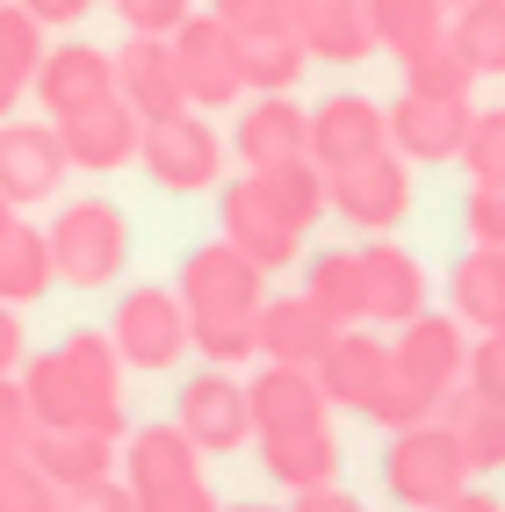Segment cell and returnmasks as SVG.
Instances as JSON below:
<instances>
[{"label": "cell", "mask_w": 505, "mask_h": 512, "mask_svg": "<svg viewBox=\"0 0 505 512\" xmlns=\"http://www.w3.org/2000/svg\"><path fill=\"white\" fill-rule=\"evenodd\" d=\"M448 44L469 58L477 80H505V0H462V8H448Z\"/></svg>", "instance_id": "1f68e13d"}, {"label": "cell", "mask_w": 505, "mask_h": 512, "mask_svg": "<svg viewBox=\"0 0 505 512\" xmlns=\"http://www.w3.org/2000/svg\"><path fill=\"white\" fill-rule=\"evenodd\" d=\"M469 390H484L491 404H505V332H477L469 339V368H462Z\"/></svg>", "instance_id": "7bdbcfd3"}, {"label": "cell", "mask_w": 505, "mask_h": 512, "mask_svg": "<svg viewBox=\"0 0 505 512\" xmlns=\"http://www.w3.org/2000/svg\"><path fill=\"white\" fill-rule=\"evenodd\" d=\"M37 412H29V390H22V375H8V383H0V462L8 455H29L37 448Z\"/></svg>", "instance_id": "b9f144b4"}, {"label": "cell", "mask_w": 505, "mask_h": 512, "mask_svg": "<svg viewBox=\"0 0 505 512\" xmlns=\"http://www.w3.org/2000/svg\"><path fill=\"white\" fill-rule=\"evenodd\" d=\"M303 296L340 325H368L361 318V253H318L303 267Z\"/></svg>", "instance_id": "e575fe53"}, {"label": "cell", "mask_w": 505, "mask_h": 512, "mask_svg": "<svg viewBox=\"0 0 505 512\" xmlns=\"http://www.w3.org/2000/svg\"><path fill=\"white\" fill-rule=\"evenodd\" d=\"M441 419L455 440H462V455H469V469L477 476H491V469H505V404H491L484 390H469V383H455L448 397H441Z\"/></svg>", "instance_id": "484cf974"}, {"label": "cell", "mask_w": 505, "mask_h": 512, "mask_svg": "<svg viewBox=\"0 0 505 512\" xmlns=\"http://www.w3.org/2000/svg\"><path fill=\"white\" fill-rule=\"evenodd\" d=\"M123 15V29H145V37H174V29L195 15V0H109Z\"/></svg>", "instance_id": "f6af8a7d"}, {"label": "cell", "mask_w": 505, "mask_h": 512, "mask_svg": "<svg viewBox=\"0 0 505 512\" xmlns=\"http://www.w3.org/2000/svg\"><path fill=\"white\" fill-rule=\"evenodd\" d=\"M29 94H37V109L51 123L80 116V109H94V101L116 94V51H101V44H51L44 65H37V80H29Z\"/></svg>", "instance_id": "4fadbf2b"}, {"label": "cell", "mask_w": 505, "mask_h": 512, "mask_svg": "<svg viewBox=\"0 0 505 512\" xmlns=\"http://www.w3.org/2000/svg\"><path fill=\"white\" fill-rule=\"evenodd\" d=\"M462 166H469V181H484V188H505V109H477V116H469Z\"/></svg>", "instance_id": "f35d334b"}, {"label": "cell", "mask_w": 505, "mask_h": 512, "mask_svg": "<svg viewBox=\"0 0 505 512\" xmlns=\"http://www.w3.org/2000/svg\"><path fill=\"white\" fill-rule=\"evenodd\" d=\"M260 188L275 195V210H282L296 231H311V224L332 210V202H325V166H318L311 152H303V159H282V166H267Z\"/></svg>", "instance_id": "836d02e7"}, {"label": "cell", "mask_w": 505, "mask_h": 512, "mask_svg": "<svg viewBox=\"0 0 505 512\" xmlns=\"http://www.w3.org/2000/svg\"><path fill=\"white\" fill-rule=\"evenodd\" d=\"M246 397H253V440H275V433H311V426H325V390H318V375L311 368H296V361H267L253 383H246Z\"/></svg>", "instance_id": "e0dca14e"}, {"label": "cell", "mask_w": 505, "mask_h": 512, "mask_svg": "<svg viewBox=\"0 0 505 512\" xmlns=\"http://www.w3.org/2000/svg\"><path fill=\"white\" fill-rule=\"evenodd\" d=\"M0 512H58V484L29 455H8L0 462Z\"/></svg>", "instance_id": "ab89813d"}, {"label": "cell", "mask_w": 505, "mask_h": 512, "mask_svg": "<svg viewBox=\"0 0 505 512\" xmlns=\"http://www.w3.org/2000/svg\"><path fill=\"white\" fill-rule=\"evenodd\" d=\"M462 224H469V246H505V188H484V181H469Z\"/></svg>", "instance_id": "ee69618b"}, {"label": "cell", "mask_w": 505, "mask_h": 512, "mask_svg": "<svg viewBox=\"0 0 505 512\" xmlns=\"http://www.w3.org/2000/svg\"><path fill=\"white\" fill-rule=\"evenodd\" d=\"M397 65H404V87H412V94H455V101L477 94V73H469V58L448 37L426 44V51H412V58H397Z\"/></svg>", "instance_id": "d590c367"}, {"label": "cell", "mask_w": 505, "mask_h": 512, "mask_svg": "<svg viewBox=\"0 0 505 512\" xmlns=\"http://www.w3.org/2000/svg\"><path fill=\"white\" fill-rule=\"evenodd\" d=\"M44 22L22 8V0H0V116H15L22 109V94L29 80H37V65H44Z\"/></svg>", "instance_id": "f1b7e54d"}, {"label": "cell", "mask_w": 505, "mask_h": 512, "mask_svg": "<svg viewBox=\"0 0 505 512\" xmlns=\"http://www.w3.org/2000/svg\"><path fill=\"white\" fill-rule=\"evenodd\" d=\"M44 238H51V267H58L65 289H109L123 275V260H130V224H123L116 202H101V195L65 202L44 224Z\"/></svg>", "instance_id": "3957f363"}, {"label": "cell", "mask_w": 505, "mask_h": 512, "mask_svg": "<svg viewBox=\"0 0 505 512\" xmlns=\"http://www.w3.org/2000/svg\"><path fill=\"white\" fill-rule=\"evenodd\" d=\"M22 361H29L22 318H15V303H0V383H8V375H22Z\"/></svg>", "instance_id": "c3c4849f"}, {"label": "cell", "mask_w": 505, "mask_h": 512, "mask_svg": "<svg viewBox=\"0 0 505 512\" xmlns=\"http://www.w3.org/2000/svg\"><path fill=\"white\" fill-rule=\"evenodd\" d=\"M390 145V109L368 94H332L311 109V159L325 166V174H340V166L368 159Z\"/></svg>", "instance_id": "2e32d148"}, {"label": "cell", "mask_w": 505, "mask_h": 512, "mask_svg": "<svg viewBox=\"0 0 505 512\" xmlns=\"http://www.w3.org/2000/svg\"><path fill=\"white\" fill-rule=\"evenodd\" d=\"M325 202H332V217H347L361 231H390L412 210V159L390 145L368 152V159L340 166V174H325Z\"/></svg>", "instance_id": "52a82bcc"}, {"label": "cell", "mask_w": 505, "mask_h": 512, "mask_svg": "<svg viewBox=\"0 0 505 512\" xmlns=\"http://www.w3.org/2000/svg\"><path fill=\"white\" fill-rule=\"evenodd\" d=\"M8 224H15V202H8V195H0V231H8Z\"/></svg>", "instance_id": "f5cc1de1"}, {"label": "cell", "mask_w": 505, "mask_h": 512, "mask_svg": "<svg viewBox=\"0 0 505 512\" xmlns=\"http://www.w3.org/2000/svg\"><path fill=\"white\" fill-rule=\"evenodd\" d=\"M253 318H188V339H195V354L210 361V368H239V361L260 354V325Z\"/></svg>", "instance_id": "8d00e7d4"}, {"label": "cell", "mask_w": 505, "mask_h": 512, "mask_svg": "<svg viewBox=\"0 0 505 512\" xmlns=\"http://www.w3.org/2000/svg\"><path fill=\"white\" fill-rule=\"evenodd\" d=\"M210 15L231 37H260V29H296V0H210Z\"/></svg>", "instance_id": "60d3db41"}, {"label": "cell", "mask_w": 505, "mask_h": 512, "mask_svg": "<svg viewBox=\"0 0 505 512\" xmlns=\"http://www.w3.org/2000/svg\"><path fill=\"white\" fill-rule=\"evenodd\" d=\"M469 116H477V101L412 94V87H404V94L390 101V152H404L412 166H448V159H462Z\"/></svg>", "instance_id": "30bf717a"}, {"label": "cell", "mask_w": 505, "mask_h": 512, "mask_svg": "<svg viewBox=\"0 0 505 512\" xmlns=\"http://www.w3.org/2000/svg\"><path fill=\"white\" fill-rule=\"evenodd\" d=\"M58 282V267H51V238L29 224V217H15L8 231H0V303H37L44 289Z\"/></svg>", "instance_id": "f546056e"}, {"label": "cell", "mask_w": 505, "mask_h": 512, "mask_svg": "<svg viewBox=\"0 0 505 512\" xmlns=\"http://www.w3.org/2000/svg\"><path fill=\"white\" fill-rule=\"evenodd\" d=\"M448 8H462V0H448Z\"/></svg>", "instance_id": "11a10c76"}, {"label": "cell", "mask_w": 505, "mask_h": 512, "mask_svg": "<svg viewBox=\"0 0 505 512\" xmlns=\"http://www.w3.org/2000/svg\"><path fill=\"white\" fill-rule=\"evenodd\" d=\"M390 368L412 375L419 390L448 397V390L462 383V368H469V325H462V318H441V311L404 318L397 339H390Z\"/></svg>", "instance_id": "5bb4252c"}, {"label": "cell", "mask_w": 505, "mask_h": 512, "mask_svg": "<svg viewBox=\"0 0 505 512\" xmlns=\"http://www.w3.org/2000/svg\"><path fill=\"white\" fill-rule=\"evenodd\" d=\"M138 166L152 174V188H166V195H202V188H217V174H224V138H217L210 109L152 116L145 138H138Z\"/></svg>", "instance_id": "277c9868"}, {"label": "cell", "mask_w": 505, "mask_h": 512, "mask_svg": "<svg viewBox=\"0 0 505 512\" xmlns=\"http://www.w3.org/2000/svg\"><path fill=\"white\" fill-rule=\"evenodd\" d=\"M448 296L469 332H498L505 325V246H469L448 275Z\"/></svg>", "instance_id": "83f0119b"}, {"label": "cell", "mask_w": 505, "mask_h": 512, "mask_svg": "<svg viewBox=\"0 0 505 512\" xmlns=\"http://www.w3.org/2000/svg\"><path fill=\"white\" fill-rule=\"evenodd\" d=\"M498 332H505V325H498Z\"/></svg>", "instance_id": "9f6ffc18"}, {"label": "cell", "mask_w": 505, "mask_h": 512, "mask_svg": "<svg viewBox=\"0 0 505 512\" xmlns=\"http://www.w3.org/2000/svg\"><path fill=\"white\" fill-rule=\"evenodd\" d=\"M469 455H462V440L441 426V419H419V426H397L390 433V448H383V491L397 505H412V512H441L448 498L469 491Z\"/></svg>", "instance_id": "7a4b0ae2"}, {"label": "cell", "mask_w": 505, "mask_h": 512, "mask_svg": "<svg viewBox=\"0 0 505 512\" xmlns=\"http://www.w3.org/2000/svg\"><path fill=\"white\" fill-rule=\"evenodd\" d=\"M224 512H275V505H224Z\"/></svg>", "instance_id": "db71d44e"}, {"label": "cell", "mask_w": 505, "mask_h": 512, "mask_svg": "<svg viewBox=\"0 0 505 512\" xmlns=\"http://www.w3.org/2000/svg\"><path fill=\"white\" fill-rule=\"evenodd\" d=\"M419 311H426V267L376 231L361 246V318L368 325H404Z\"/></svg>", "instance_id": "ac0fdd59"}, {"label": "cell", "mask_w": 505, "mask_h": 512, "mask_svg": "<svg viewBox=\"0 0 505 512\" xmlns=\"http://www.w3.org/2000/svg\"><path fill=\"white\" fill-rule=\"evenodd\" d=\"M296 37L325 65H361L376 58V29H368V0H296Z\"/></svg>", "instance_id": "d4e9b609"}, {"label": "cell", "mask_w": 505, "mask_h": 512, "mask_svg": "<svg viewBox=\"0 0 505 512\" xmlns=\"http://www.w3.org/2000/svg\"><path fill=\"white\" fill-rule=\"evenodd\" d=\"M29 15H37L44 29H73V22H87L94 15V0H22Z\"/></svg>", "instance_id": "681fc988"}, {"label": "cell", "mask_w": 505, "mask_h": 512, "mask_svg": "<svg viewBox=\"0 0 505 512\" xmlns=\"http://www.w3.org/2000/svg\"><path fill=\"white\" fill-rule=\"evenodd\" d=\"M65 174H73V159L58 145V123H8L0 116V195H8L15 210L51 202Z\"/></svg>", "instance_id": "7c38bea8"}, {"label": "cell", "mask_w": 505, "mask_h": 512, "mask_svg": "<svg viewBox=\"0 0 505 512\" xmlns=\"http://www.w3.org/2000/svg\"><path fill=\"white\" fill-rule=\"evenodd\" d=\"M109 339H116V354L123 368H138V375H159V368H174L195 339H188V303L181 289H130L116 303V318H109Z\"/></svg>", "instance_id": "8992f818"}, {"label": "cell", "mask_w": 505, "mask_h": 512, "mask_svg": "<svg viewBox=\"0 0 505 512\" xmlns=\"http://www.w3.org/2000/svg\"><path fill=\"white\" fill-rule=\"evenodd\" d=\"M181 303H188V318H253L260 303H267V267L246 260L231 238H210V246H195L181 260Z\"/></svg>", "instance_id": "5b68a950"}, {"label": "cell", "mask_w": 505, "mask_h": 512, "mask_svg": "<svg viewBox=\"0 0 505 512\" xmlns=\"http://www.w3.org/2000/svg\"><path fill=\"white\" fill-rule=\"evenodd\" d=\"M311 375H318L325 404H340V412H368V397H376L383 375H390V339L340 325V332H332V347L311 361Z\"/></svg>", "instance_id": "44dd1931"}, {"label": "cell", "mask_w": 505, "mask_h": 512, "mask_svg": "<svg viewBox=\"0 0 505 512\" xmlns=\"http://www.w3.org/2000/svg\"><path fill=\"white\" fill-rule=\"evenodd\" d=\"M441 512H505V505H498L491 491H462V498H448Z\"/></svg>", "instance_id": "816d5d0a"}, {"label": "cell", "mask_w": 505, "mask_h": 512, "mask_svg": "<svg viewBox=\"0 0 505 512\" xmlns=\"http://www.w3.org/2000/svg\"><path fill=\"white\" fill-rule=\"evenodd\" d=\"M138 138H145V116L130 109L123 94H109V101H94V109H80V116L58 123V145H65V159H73L80 174L138 166Z\"/></svg>", "instance_id": "9a60e30c"}, {"label": "cell", "mask_w": 505, "mask_h": 512, "mask_svg": "<svg viewBox=\"0 0 505 512\" xmlns=\"http://www.w3.org/2000/svg\"><path fill=\"white\" fill-rule=\"evenodd\" d=\"M231 152L246 159V174H267L282 159L311 152V109H296L289 94H253L246 116L231 123Z\"/></svg>", "instance_id": "ffe728a7"}, {"label": "cell", "mask_w": 505, "mask_h": 512, "mask_svg": "<svg viewBox=\"0 0 505 512\" xmlns=\"http://www.w3.org/2000/svg\"><path fill=\"white\" fill-rule=\"evenodd\" d=\"M174 419H181V433L202 455H239L253 440V397H246V383L231 368H202V375H188Z\"/></svg>", "instance_id": "9c48e42d"}, {"label": "cell", "mask_w": 505, "mask_h": 512, "mask_svg": "<svg viewBox=\"0 0 505 512\" xmlns=\"http://www.w3.org/2000/svg\"><path fill=\"white\" fill-rule=\"evenodd\" d=\"M303 65H311V51H303L296 29H260V37H239L246 94H289L303 80Z\"/></svg>", "instance_id": "d6a6232c"}, {"label": "cell", "mask_w": 505, "mask_h": 512, "mask_svg": "<svg viewBox=\"0 0 505 512\" xmlns=\"http://www.w3.org/2000/svg\"><path fill=\"white\" fill-rule=\"evenodd\" d=\"M289 512H368L354 491H340V484H318V491H296V505Z\"/></svg>", "instance_id": "f907efd6"}, {"label": "cell", "mask_w": 505, "mask_h": 512, "mask_svg": "<svg viewBox=\"0 0 505 512\" xmlns=\"http://www.w3.org/2000/svg\"><path fill=\"white\" fill-rule=\"evenodd\" d=\"M29 462H37L58 491H80V484H101V476H116L123 440H116V433H94V426H44V433H37V448H29Z\"/></svg>", "instance_id": "7402d4cb"}, {"label": "cell", "mask_w": 505, "mask_h": 512, "mask_svg": "<svg viewBox=\"0 0 505 512\" xmlns=\"http://www.w3.org/2000/svg\"><path fill=\"white\" fill-rule=\"evenodd\" d=\"M368 29H376V51L412 58L448 37V0H368Z\"/></svg>", "instance_id": "4dcf8cb0"}, {"label": "cell", "mask_w": 505, "mask_h": 512, "mask_svg": "<svg viewBox=\"0 0 505 512\" xmlns=\"http://www.w3.org/2000/svg\"><path fill=\"white\" fill-rule=\"evenodd\" d=\"M433 412H441V397H433V390H419L412 383V375H383V390L376 397H368V412L361 419H376L383 433H397V426H419V419H433Z\"/></svg>", "instance_id": "74e56055"}, {"label": "cell", "mask_w": 505, "mask_h": 512, "mask_svg": "<svg viewBox=\"0 0 505 512\" xmlns=\"http://www.w3.org/2000/svg\"><path fill=\"white\" fill-rule=\"evenodd\" d=\"M138 512H224V505H217V498H210V484L195 476V484H166V491H145V498H138Z\"/></svg>", "instance_id": "7dc6e473"}, {"label": "cell", "mask_w": 505, "mask_h": 512, "mask_svg": "<svg viewBox=\"0 0 505 512\" xmlns=\"http://www.w3.org/2000/svg\"><path fill=\"white\" fill-rule=\"evenodd\" d=\"M260 462H267V476H275L289 498L296 491H318V484H340V440H332V426L260 440Z\"/></svg>", "instance_id": "4316f807"}, {"label": "cell", "mask_w": 505, "mask_h": 512, "mask_svg": "<svg viewBox=\"0 0 505 512\" xmlns=\"http://www.w3.org/2000/svg\"><path fill=\"white\" fill-rule=\"evenodd\" d=\"M22 390L37 426H94V433H130L123 426V354L109 332H73L51 354L22 361Z\"/></svg>", "instance_id": "6da1fadb"}, {"label": "cell", "mask_w": 505, "mask_h": 512, "mask_svg": "<svg viewBox=\"0 0 505 512\" xmlns=\"http://www.w3.org/2000/svg\"><path fill=\"white\" fill-rule=\"evenodd\" d=\"M202 476V448L174 426H138V433H123V484L130 491H166V484H195Z\"/></svg>", "instance_id": "cb8c5ba5"}, {"label": "cell", "mask_w": 505, "mask_h": 512, "mask_svg": "<svg viewBox=\"0 0 505 512\" xmlns=\"http://www.w3.org/2000/svg\"><path fill=\"white\" fill-rule=\"evenodd\" d=\"M174 65H181V87H188V109H231L246 94L239 73V37L217 22V15H188L174 29Z\"/></svg>", "instance_id": "ba28073f"}, {"label": "cell", "mask_w": 505, "mask_h": 512, "mask_svg": "<svg viewBox=\"0 0 505 512\" xmlns=\"http://www.w3.org/2000/svg\"><path fill=\"white\" fill-rule=\"evenodd\" d=\"M260 361H296V368H311L325 347H332V332H340V318H325L311 296H267L260 303Z\"/></svg>", "instance_id": "603a6c76"}, {"label": "cell", "mask_w": 505, "mask_h": 512, "mask_svg": "<svg viewBox=\"0 0 505 512\" xmlns=\"http://www.w3.org/2000/svg\"><path fill=\"white\" fill-rule=\"evenodd\" d=\"M217 217H224V238H231L246 260H260L267 275H282V267L296 260V246H303V231L275 210V195L260 188V174H239V181H231L224 202H217Z\"/></svg>", "instance_id": "8fae6325"}, {"label": "cell", "mask_w": 505, "mask_h": 512, "mask_svg": "<svg viewBox=\"0 0 505 512\" xmlns=\"http://www.w3.org/2000/svg\"><path fill=\"white\" fill-rule=\"evenodd\" d=\"M58 512H138V491H130L123 476H101V484L58 491Z\"/></svg>", "instance_id": "bcb514c9"}, {"label": "cell", "mask_w": 505, "mask_h": 512, "mask_svg": "<svg viewBox=\"0 0 505 512\" xmlns=\"http://www.w3.org/2000/svg\"><path fill=\"white\" fill-rule=\"evenodd\" d=\"M116 94L145 123L188 109V87H181V65H174V37H145V29H130V44H116Z\"/></svg>", "instance_id": "d6986e66"}]
</instances>
